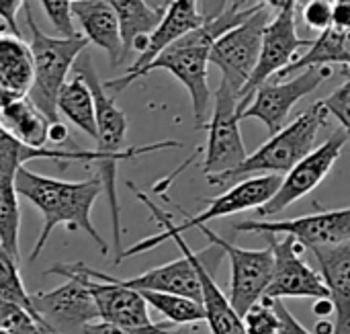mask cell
<instances>
[{
    "mask_svg": "<svg viewBox=\"0 0 350 334\" xmlns=\"http://www.w3.org/2000/svg\"><path fill=\"white\" fill-rule=\"evenodd\" d=\"M265 2L252 4V6H242L240 2H234L228 6L224 14H219L213 21H205L201 27L195 31L187 33L172 45H168L164 51H160L144 70H139L133 76H119L115 80L105 82V88L117 97L123 92L129 84H133L137 78L154 72V70H166L170 72L189 92L191 103H193V115H195V125L203 127L205 119L209 115V103H211V90H209V80H207V68H209V53L213 43L230 29L246 21L250 14H254Z\"/></svg>",
    "mask_w": 350,
    "mask_h": 334,
    "instance_id": "1",
    "label": "cell"
},
{
    "mask_svg": "<svg viewBox=\"0 0 350 334\" xmlns=\"http://www.w3.org/2000/svg\"><path fill=\"white\" fill-rule=\"evenodd\" d=\"M14 183H16L18 195L31 201L43 218L39 238L31 250V263L39 259L41 250L47 244L49 234L57 226H64L72 232L88 234V238L98 246L100 255L109 253L107 242L96 232L90 220L94 201L98 199L100 193H105V187L98 175L86 181H62V179L43 177L23 166L18 168Z\"/></svg>",
    "mask_w": 350,
    "mask_h": 334,
    "instance_id": "2",
    "label": "cell"
},
{
    "mask_svg": "<svg viewBox=\"0 0 350 334\" xmlns=\"http://www.w3.org/2000/svg\"><path fill=\"white\" fill-rule=\"evenodd\" d=\"M74 72L80 74L94 97V109H96V152L100 154L98 166V177L105 187V195L109 199V209H111V222H113V246H115V259L123 253L121 248V207H119V195H117V166L123 160H133L137 156L158 152V150H168V148H180V142L174 140H164L148 146H125V136H127V117L125 113L117 107L115 97L105 88V82L98 78L92 57L88 53H82L76 60Z\"/></svg>",
    "mask_w": 350,
    "mask_h": 334,
    "instance_id": "3",
    "label": "cell"
},
{
    "mask_svg": "<svg viewBox=\"0 0 350 334\" xmlns=\"http://www.w3.org/2000/svg\"><path fill=\"white\" fill-rule=\"evenodd\" d=\"M281 181H283L281 175H256V177L242 179L240 183L230 187L226 193H221L219 197L211 199L201 214H197L193 218L187 216L183 224H176L170 218V214L162 211L144 191H139L133 185H129L133 189L135 197L152 211V216L162 224L164 230L158 236L144 238V240L135 242L133 246L125 248L119 255V259H115V263H121V261H125L129 257H135V255H142L146 250L156 248L160 244V238L166 236V234H183L185 230H191V228H197V226H207L211 220H217V218H228V216L242 214V211H248V209H258V207H262L265 203H269L275 197V193L281 187Z\"/></svg>",
    "mask_w": 350,
    "mask_h": 334,
    "instance_id": "4",
    "label": "cell"
},
{
    "mask_svg": "<svg viewBox=\"0 0 350 334\" xmlns=\"http://www.w3.org/2000/svg\"><path fill=\"white\" fill-rule=\"evenodd\" d=\"M27 27L31 31V55H33V86L29 92V101L51 121L59 123L57 113V94L70 72H74L76 60L86 51L88 39L82 33L64 37V35H47L35 21L33 10L25 4Z\"/></svg>",
    "mask_w": 350,
    "mask_h": 334,
    "instance_id": "5",
    "label": "cell"
},
{
    "mask_svg": "<svg viewBox=\"0 0 350 334\" xmlns=\"http://www.w3.org/2000/svg\"><path fill=\"white\" fill-rule=\"evenodd\" d=\"M328 117L330 113L326 111L324 103H314L295 121L273 133L256 152L248 154V158L238 168L219 177L213 185H226L230 181L256 175H287L301 158H306L316 148V138L326 125Z\"/></svg>",
    "mask_w": 350,
    "mask_h": 334,
    "instance_id": "6",
    "label": "cell"
},
{
    "mask_svg": "<svg viewBox=\"0 0 350 334\" xmlns=\"http://www.w3.org/2000/svg\"><path fill=\"white\" fill-rule=\"evenodd\" d=\"M47 275H59L66 279H80L96 306L98 320L129 326V329H144L152 326L154 320L148 312V302L137 290L121 285L113 275L94 271L84 263H70V265H53Z\"/></svg>",
    "mask_w": 350,
    "mask_h": 334,
    "instance_id": "7",
    "label": "cell"
},
{
    "mask_svg": "<svg viewBox=\"0 0 350 334\" xmlns=\"http://www.w3.org/2000/svg\"><path fill=\"white\" fill-rule=\"evenodd\" d=\"M271 18V8L262 4L246 21L226 31L211 47L209 62L219 68L221 80L236 92V97L242 94L258 64L265 29Z\"/></svg>",
    "mask_w": 350,
    "mask_h": 334,
    "instance_id": "8",
    "label": "cell"
},
{
    "mask_svg": "<svg viewBox=\"0 0 350 334\" xmlns=\"http://www.w3.org/2000/svg\"><path fill=\"white\" fill-rule=\"evenodd\" d=\"M238 97L221 80L215 90V105L207 123V148L203 160V172L207 183L213 185L219 177L238 168L246 158V146L240 131Z\"/></svg>",
    "mask_w": 350,
    "mask_h": 334,
    "instance_id": "9",
    "label": "cell"
},
{
    "mask_svg": "<svg viewBox=\"0 0 350 334\" xmlns=\"http://www.w3.org/2000/svg\"><path fill=\"white\" fill-rule=\"evenodd\" d=\"M330 76H332L330 66H312L289 76L287 80H277V82L267 80L254 90L250 103L240 113V119H258L267 125L269 133L273 136L285 127L291 109L301 99L318 90L322 82H326Z\"/></svg>",
    "mask_w": 350,
    "mask_h": 334,
    "instance_id": "10",
    "label": "cell"
},
{
    "mask_svg": "<svg viewBox=\"0 0 350 334\" xmlns=\"http://www.w3.org/2000/svg\"><path fill=\"white\" fill-rule=\"evenodd\" d=\"M195 230L203 232L213 246H217L226 259L230 261V302L240 316H244L252 306H256L265 298V290L273 277L275 257L271 248H242L219 234L209 230L207 226H197Z\"/></svg>",
    "mask_w": 350,
    "mask_h": 334,
    "instance_id": "11",
    "label": "cell"
},
{
    "mask_svg": "<svg viewBox=\"0 0 350 334\" xmlns=\"http://www.w3.org/2000/svg\"><path fill=\"white\" fill-rule=\"evenodd\" d=\"M269 248L275 257L273 277L265 290V300H285V298H312L326 300L330 292L324 283L322 273L314 271L304 261V244L293 236L283 234H265Z\"/></svg>",
    "mask_w": 350,
    "mask_h": 334,
    "instance_id": "12",
    "label": "cell"
},
{
    "mask_svg": "<svg viewBox=\"0 0 350 334\" xmlns=\"http://www.w3.org/2000/svg\"><path fill=\"white\" fill-rule=\"evenodd\" d=\"M295 10L297 8L275 10L273 18L269 21V25L265 29V37H262L258 64H256L248 84L244 86L242 94L238 97V115L246 109V105L250 103L254 90L260 84L271 80L275 74H281L293 62V55L301 47L312 45L314 39H301L297 35V14H295Z\"/></svg>",
    "mask_w": 350,
    "mask_h": 334,
    "instance_id": "13",
    "label": "cell"
},
{
    "mask_svg": "<svg viewBox=\"0 0 350 334\" xmlns=\"http://www.w3.org/2000/svg\"><path fill=\"white\" fill-rule=\"evenodd\" d=\"M347 142H349L347 131L342 127L336 129L324 144L316 146L306 158H301L283 177L281 187L275 193V197L269 203H265L262 207H258L256 211L265 218H271V216L281 214L283 209H287L295 201L304 199L306 195H310L328 177L332 166L338 162Z\"/></svg>",
    "mask_w": 350,
    "mask_h": 334,
    "instance_id": "14",
    "label": "cell"
},
{
    "mask_svg": "<svg viewBox=\"0 0 350 334\" xmlns=\"http://www.w3.org/2000/svg\"><path fill=\"white\" fill-rule=\"evenodd\" d=\"M238 232H254V234H287L293 236L306 248L316 246H334L350 242V207L330 209L312 216L277 220V222H240L234 226Z\"/></svg>",
    "mask_w": 350,
    "mask_h": 334,
    "instance_id": "15",
    "label": "cell"
},
{
    "mask_svg": "<svg viewBox=\"0 0 350 334\" xmlns=\"http://www.w3.org/2000/svg\"><path fill=\"white\" fill-rule=\"evenodd\" d=\"M33 306L53 334H82V329L98 320L88 287L80 279H68L51 292L33 294Z\"/></svg>",
    "mask_w": 350,
    "mask_h": 334,
    "instance_id": "16",
    "label": "cell"
},
{
    "mask_svg": "<svg viewBox=\"0 0 350 334\" xmlns=\"http://www.w3.org/2000/svg\"><path fill=\"white\" fill-rule=\"evenodd\" d=\"M172 240L180 253L189 255L199 279H201V304L205 308V322L209 326L211 334H248L244 329V320L242 316L236 312V308L232 306L230 298L219 290V285L215 283L213 275H211V263L207 261L209 248L203 253H195L183 238V234H166L160 238V244Z\"/></svg>",
    "mask_w": 350,
    "mask_h": 334,
    "instance_id": "17",
    "label": "cell"
},
{
    "mask_svg": "<svg viewBox=\"0 0 350 334\" xmlns=\"http://www.w3.org/2000/svg\"><path fill=\"white\" fill-rule=\"evenodd\" d=\"M205 23V16L199 10V0H170L166 2V10L158 27L148 39L146 49L137 55V60L129 66V70L123 76H133L139 70H144L160 51H164L168 45L185 37L187 33L195 31Z\"/></svg>",
    "mask_w": 350,
    "mask_h": 334,
    "instance_id": "18",
    "label": "cell"
},
{
    "mask_svg": "<svg viewBox=\"0 0 350 334\" xmlns=\"http://www.w3.org/2000/svg\"><path fill=\"white\" fill-rule=\"evenodd\" d=\"M334 306V334H350V242L310 248Z\"/></svg>",
    "mask_w": 350,
    "mask_h": 334,
    "instance_id": "19",
    "label": "cell"
},
{
    "mask_svg": "<svg viewBox=\"0 0 350 334\" xmlns=\"http://www.w3.org/2000/svg\"><path fill=\"white\" fill-rule=\"evenodd\" d=\"M72 18L78 21L88 43H94L109 55L111 66H119L125 60L119 18L109 0H76L72 2Z\"/></svg>",
    "mask_w": 350,
    "mask_h": 334,
    "instance_id": "20",
    "label": "cell"
},
{
    "mask_svg": "<svg viewBox=\"0 0 350 334\" xmlns=\"http://www.w3.org/2000/svg\"><path fill=\"white\" fill-rule=\"evenodd\" d=\"M115 279L121 285L137 292H166V294H178L201 302V279L191 257L185 253L180 259L154 267L137 277H129V279L115 277Z\"/></svg>",
    "mask_w": 350,
    "mask_h": 334,
    "instance_id": "21",
    "label": "cell"
},
{
    "mask_svg": "<svg viewBox=\"0 0 350 334\" xmlns=\"http://www.w3.org/2000/svg\"><path fill=\"white\" fill-rule=\"evenodd\" d=\"M31 86V47L16 35H0V107L29 99Z\"/></svg>",
    "mask_w": 350,
    "mask_h": 334,
    "instance_id": "22",
    "label": "cell"
},
{
    "mask_svg": "<svg viewBox=\"0 0 350 334\" xmlns=\"http://www.w3.org/2000/svg\"><path fill=\"white\" fill-rule=\"evenodd\" d=\"M31 160H53V162H100L96 150H76V148H33L8 133L0 123V170L16 175Z\"/></svg>",
    "mask_w": 350,
    "mask_h": 334,
    "instance_id": "23",
    "label": "cell"
},
{
    "mask_svg": "<svg viewBox=\"0 0 350 334\" xmlns=\"http://www.w3.org/2000/svg\"><path fill=\"white\" fill-rule=\"evenodd\" d=\"M109 4L115 8L117 18H119L121 39H123V57H127L129 51L142 53L148 45L150 35L162 21L166 4L150 6L146 0H109Z\"/></svg>",
    "mask_w": 350,
    "mask_h": 334,
    "instance_id": "24",
    "label": "cell"
},
{
    "mask_svg": "<svg viewBox=\"0 0 350 334\" xmlns=\"http://www.w3.org/2000/svg\"><path fill=\"white\" fill-rule=\"evenodd\" d=\"M0 123L8 133H12L16 140H21L27 146L51 148L47 144L53 123L29 99L14 101L10 105L0 107Z\"/></svg>",
    "mask_w": 350,
    "mask_h": 334,
    "instance_id": "25",
    "label": "cell"
},
{
    "mask_svg": "<svg viewBox=\"0 0 350 334\" xmlns=\"http://www.w3.org/2000/svg\"><path fill=\"white\" fill-rule=\"evenodd\" d=\"M57 113L72 121L82 133L96 142V109L88 82L80 74H72L57 94Z\"/></svg>",
    "mask_w": 350,
    "mask_h": 334,
    "instance_id": "26",
    "label": "cell"
},
{
    "mask_svg": "<svg viewBox=\"0 0 350 334\" xmlns=\"http://www.w3.org/2000/svg\"><path fill=\"white\" fill-rule=\"evenodd\" d=\"M16 175L0 170V242L18 261L21 259V205L14 183Z\"/></svg>",
    "mask_w": 350,
    "mask_h": 334,
    "instance_id": "27",
    "label": "cell"
},
{
    "mask_svg": "<svg viewBox=\"0 0 350 334\" xmlns=\"http://www.w3.org/2000/svg\"><path fill=\"white\" fill-rule=\"evenodd\" d=\"M150 308L166 318V322L174 326H191L197 322H205V308L201 302L191 300L178 294L166 292H139Z\"/></svg>",
    "mask_w": 350,
    "mask_h": 334,
    "instance_id": "28",
    "label": "cell"
},
{
    "mask_svg": "<svg viewBox=\"0 0 350 334\" xmlns=\"http://www.w3.org/2000/svg\"><path fill=\"white\" fill-rule=\"evenodd\" d=\"M18 261L2 246L0 242V300H6V302H12L25 310H29L43 326L45 322L41 320V316L37 314L35 306H33V298L31 294L25 290V283L21 279V273H18ZM47 329V326H45ZM49 331V329H47ZM51 333V331H49ZM53 334V333H51Z\"/></svg>",
    "mask_w": 350,
    "mask_h": 334,
    "instance_id": "29",
    "label": "cell"
},
{
    "mask_svg": "<svg viewBox=\"0 0 350 334\" xmlns=\"http://www.w3.org/2000/svg\"><path fill=\"white\" fill-rule=\"evenodd\" d=\"M0 329L10 334H51L29 310L0 300Z\"/></svg>",
    "mask_w": 350,
    "mask_h": 334,
    "instance_id": "30",
    "label": "cell"
},
{
    "mask_svg": "<svg viewBox=\"0 0 350 334\" xmlns=\"http://www.w3.org/2000/svg\"><path fill=\"white\" fill-rule=\"evenodd\" d=\"M244 329L248 334H279L281 333V320L273 308L271 300H260L256 306H252L244 316Z\"/></svg>",
    "mask_w": 350,
    "mask_h": 334,
    "instance_id": "31",
    "label": "cell"
},
{
    "mask_svg": "<svg viewBox=\"0 0 350 334\" xmlns=\"http://www.w3.org/2000/svg\"><path fill=\"white\" fill-rule=\"evenodd\" d=\"M326 111L340 123V127L350 138V76L326 99H322Z\"/></svg>",
    "mask_w": 350,
    "mask_h": 334,
    "instance_id": "32",
    "label": "cell"
},
{
    "mask_svg": "<svg viewBox=\"0 0 350 334\" xmlns=\"http://www.w3.org/2000/svg\"><path fill=\"white\" fill-rule=\"evenodd\" d=\"M49 23L55 27V31L64 37L76 35L74 18H72V2L70 0H39Z\"/></svg>",
    "mask_w": 350,
    "mask_h": 334,
    "instance_id": "33",
    "label": "cell"
},
{
    "mask_svg": "<svg viewBox=\"0 0 350 334\" xmlns=\"http://www.w3.org/2000/svg\"><path fill=\"white\" fill-rule=\"evenodd\" d=\"M306 25L314 31H326L332 25L334 16V0H310L301 12Z\"/></svg>",
    "mask_w": 350,
    "mask_h": 334,
    "instance_id": "34",
    "label": "cell"
},
{
    "mask_svg": "<svg viewBox=\"0 0 350 334\" xmlns=\"http://www.w3.org/2000/svg\"><path fill=\"white\" fill-rule=\"evenodd\" d=\"M174 324L170 322H154L152 326H144V329H129V326H119V324H111V322H90L82 329V334H162L168 329H172Z\"/></svg>",
    "mask_w": 350,
    "mask_h": 334,
    "instance_id": "35",
    "label": "cell"
},
{
    "mask_svg": "<svg viewBox=\"0 0 350 334\" xmlns=\"http://www.w3.org/2000/svg\"><path fill=\"white\" fill-rule=\"evenodd\" d=\"M273 302V308H275V312H277V316H279V320H281V333L279 334H314L310 333L291 312H289V308L283 304V300H271Z\"/></svg>",
    "mask_w": 350,
    "mask_h": 334,
    "instance_id": "36",
    "label": "cell"
},
{
    "mask_svg": "<svg viewBox=\"0 0 350 334\" xmlns=\"http://www.w3.org/2000/svg\"><path fill=\"white\" fill-rule=\"evenodd\" d=\"M25 4H27V0H0V21L10 31V35L21 37V29H18L16 16H18V10Z\"/></svg>",
    "mask_w": 350,
    "mask_h": 334,
    "instance_id": "37",
    "label": "cell"
},
{
    "mask_svg": "<svg viewBox=\"0 0 350 334\" xmlns=\"http://www.w3.org/2000/svg\"><path fill=\"white\" fill-rule=\"evenodd\" d=\"M238 2L242 6H252V4H248V0H238ZM228 4H230V0H199V10L205 16V21H213L228 10Z\"/></svg>",
    "mask_w": 350,
    "mask_h": 334,
    "instance_id": "38",
    "label": "cell"
},
{
    "mask_svg": "<svg viewBox=\"0 0 350 334\" xmlns=\"http://www.w3.org/2000/svg\"><path fill=\"white\" fill-rule=\"evenodd\" d=\"M314 314H316L318 318H328V316H332V314H334V306H332L330 298H326V300H316Z\"/></svg>",
    "mask_w": 350,
    "mask_h": 334,
    "instance_id": "39",
    "label": "cell"
},
{
    "mask_svg": "<svg viewBox=\"0 0 350 334\" xmlns=\"http://www.w3.org/2000/svg\"><path fill=\"white\" fill-rule=\"evenodd\" d=\"M271 10H283V8H297L299 0H262Z\"/></svg>",
    "mask_w": 350,
    "mask_h": 334,
    "instance_id": "40",
    "label": "cell"
},
{
    "mask_svg": "<svg viewBox=\"0 0 350 334\" xmlns=\"http://www.w3.org/2000/svg\"><path fill=\"white\" fill-rule=\"evenodd\" d=\"M314 334H334V322H332V320H328V318L318 320V324H316V333Z\"/></svg>",
    "mask_w": 350,
    "mask_h": 334,
    "instance_id": "41",
    "label": "cell"
},
{
    "mask_svg": "<svg viewBox=\"0 0 350 334\" xmlns=\"http://www.w3.org/2000/svg\"><path fill=\"white\" fill-rule=\"evenodd\" d=\"M162 334H193V333H191V329H189V326H176V329L172 326V329H168L166 333H162Z\"/></svg>",
    "mask_w": 350,
    "mask_h": 334,
    "instance_id": "42",
    "label": "cell"
},
{
    "mask_svg": "<svg viewBox=\"0 0 350 334\" xmlns=\"http://www.w3.org/2000/svg\"><path fill=\"white\" fill-rule=\"evenodd\" d=\"M0 334H10L8 331H4V329H0Z\"/></svg>",
    "mask_w": 350,
    "mask_h": 334,
    "instance_id": "43",
    "label": "cell"
},
{
    "mask_svg": "<svg viewBox=\"0 0 350 334\" xmlns=\"http://www.w3.org/2000/svg\"><path fill=\"white\" fill-rule=\"evenodd\" d=\"M260 2H262V0H260ZM248 4H252V0H248Z\"/></svg>",
    "mask_w": 350,
    "mask_h": 334,
    "instance_id": "44",
    "label": "cell"
},
{
    "mask_svg": "<svg viewBox=\"0 0 350 334\" xmlns=\"http://www.w3.org/2000/svg\"><path fill=\"white\" fill-rule=\"evenodd\" d=\"M70 2H76V0H70Z\"/></svg>",
    "mask_w": 350,
    "mask_h": 334,
    "instance_id": "45",
    "label": "cell"
},
{
    "mask_svg": "<svg viewBox=\"0 0 350 334\" xmlns=\"http://www.w3.org/2000/svg\"><path fill=\"white\" fill-rule=\"evenodd\" d=\"M166 2H170V0H166Z\"/></svg>",
    "mask_w": 350,
    "mask_h": 334,
    "instance_id": "46",
    "label": "cell"
}]
</instances>
